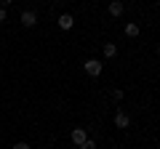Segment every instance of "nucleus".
<instances>
[{"instance_id": "nucleus-8", "label": "nucleus", "mask_w": 160, "mask_h": 149, "mask_svg": "<svg viewBox=\"0 0 160 149\" xmlns=\"http://www.w3.org/2000/svg\"><path fill=\"white\" fill-rule=\"evenodd\" d=\"M102 53H104V59H115L118 56V46H115V43H104Z\"/></svg>"}, {"instance_id": "nucleus-15", "label": "nucleus", "mask_w": 160, "mask_h": 149, "mask_svg": "<svg viewBox=\"0 0 160 149\" xmlns=\"http://www.w3.org/2000/svg\"><path fill=\"white\" fill-rule=\"evenodd\" d=\"M0 46H3V43H0Z\"/></svg>"}, {"instance_id": "nucleus-5", "label": "nucleus", "mask_w": 160, "mask_h": 149, "mask_svg": "<svg viewBox=\"0 0 160 149\" xmlns=\"http://www.w3.org/2000/svg\"><path fill=\"white\" fill-rule=\"evenodd\" d=\"M56 24H59V29H72L75 27V19H72V13H62Z\"/></svg>"}, {"instance_id": "nucleus-4", "label": "nucleus", "mask_w": 160, "mask_h": 149, "mask_svg": "<svg viewBox=\"0 0 160 149\" xmlns=\"http://www.w3.org/2000/svg\"><path fill=\"white\" fill-rule=\"evenodd\" d=\"M128 125H131V117H128L123 109H118V112H115V128H128Z\"/></svg>"}, {"instance_id": "nucleus-16", "label": "nucleus", "mask_w": 160, "mask_h": 149, "mask_svg": "<svg viewBox=\"0 0 160 149\" xmlns=\"http://www.w3.org/2000/svg\"><path fill=\"white\" fill-rule=\"evenodd\" d=\"M46 149H48V147H46Z\"/></svg>"}, {"instance_id": "nucleus-11", "label": "nucleus", "mask_w": 160, "mask_h": 149, "mask_svg": "<svg viewBox=\"0 0 160 149\" xmlns=\"http://www.w3.org/2000/svg\"><path fill=\"white\" fill-rule=\"evenodd\" d=\"M13 149H32V147H29L27 141H16V144H13Z\"/></svg>"}, {"instance_id": "nucleus-6", "label": "nucleus", "mask_w": 160, "mask_h": 149, "mask_svg": "<svg viewBox=\"0 0 160 149\" xmlns=\"http://www.w3.org/2000/svg\"><path fill=\"white\" fill-rule=\"evenodd\" d=\"M123 11H126V8H123V3H120V0H112V3H109V16H123Z\"/></svg>"}, {"instance_id": "nucleus-1", "label": "nucleus", "mask_w": 160, "mask_h": 149, "mask_svg": "<svg viewBox=\"0 0 160 149\" xmlns=\"http://www.w3.org/2000/svg\"><path fill=\"white\" fill-rule=\"evenodd\" d=\"M102 69H104V64L99 61V59H86V61H83V72H86L88 77H99Z\"/></svg>"}, {"instance_id": "nucleus-13", "label": "nucleus", "mask_w": 160, "mask_h": 149, "mask_svg": "<svg viewBox=\"0 0 160 149\" xmlns=\"http://www.w3.org/2000/svg\"><path fill=\"white\" fill-rule=\"evenodd\" d=\"M3 3H6V6H8V3H13V0H3Z\"/></svg>"}, {"instance_id": "nucleus-7", "label": "nucleus", "mask_w": 160, "mask_h": 149, "mask_svg": "<svg viewBox=\"0 0 160 149\" xmlns=\"http://www.w3.org/2000/svg\"><path fill=\"white\" fill-rule=\"evenodd\" d=\"M123 32H126V37H139V32H142V29H139V24H136V22H128Z\"/></svg>"}, {"instance_id": "nucleus-10", "label": "nucleus", "mask_w": 160, "mask_h": 149, "mask_svg": "<svg viewBox=\"0 0 160 149\" xmlns=\"http://www.w3.org/2000/svg\"><path fill=\"white\" fill-rule=\"evenodd\" d=\"M80 149H96V141H93V138H88V141L80 144Z\"/></svg>"}, {"instance_id": "nucleus-9", "label": "nucleus", "mask_w": 160, "mask_h": 149, "mask_svg": "<svg viewBox=\"0 0 160 149\" xmlns=\"http://www.w3.org/2000/svg\"><path fill=\"white\" fill-rule=\"evenodd\" d=\"M109 96H112V101H120V99H123V91H120V88H112Z\"/></svg>"}, {"instance_id": "nucleus-2", "label": "nucleus", "mask_w": 160, "mask_h": 149, "mask_svg": "<svg viewBox=\"0 0 160 149\" xmlns=\"http://www.w3.org/2000/svg\"><path fill=\"white\" fill-rule=\"evenodd\" d=\"M69 138H72V144H78V147H80L83 141H88V131H86V128H75V131L69 133Z\"/></svg>"}, {"instance_id": "nucleus-12", "label": "nucleus", "mask_w": 160, "mask_h": 149, "mask_svg": "<svg viewBox=\"0 0 160 149\" xmlns=\"http://www.w3.org/2000/svg\"><path fill=\"white\" fill-rule=\"evenodd\" d=\"M6 22V8H0V24Z\"/></svg>"}, {"instance_id": "nucleus-3", "label": "nucleus", "mask_w": 160, "mask_h": 149, "mask_svg": "<svg viewBox=\"0 0 160 149\" xmlns=\"http://www.w3.org/2000/svg\"><path fill=\"white\" fill-rule=\"evenodd\" d=\"M22 24L24 27H35L38 24V11H32V8L29 11H22Z\"/></svg>"}, {"instance_id": "nucleus-14", "label": "nucleus", "mask_w": 160, "mask_h": 149, "mask_svg": "<svg viewBox=\"0 0 160 149\" xmlns=\"http://www.w3.org/2000/svg\"><path fill=\"white\" fill-rule=\"evenodd\" d=\"M158 53H160V46H158Z\"/></svg>"}]
</instances>
